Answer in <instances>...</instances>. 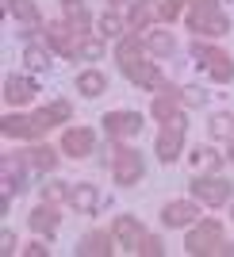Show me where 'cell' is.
<instances>
[{
  "mask_svg": "<svg viewBox=\"0 0 234 257\" xmlns=\"http://www.w3.org/2000/svg\"><path fill=\"white\" fill-rule=\"evenodd\" d=\"M115 62L119 69L135 81L139 88H154V92H165V77H161V69L154 62H146V50H142L139 35H123L115 46Z\"/></svg>",
  "mask_w": 234,
  "mask_h": 257,
  "instance_id": "1",
  "label": "cell"
},
{
  "mask_svg": "<svg viewBox=\"0 0 234 257\" xmlns=\"http://www.w3.org/2000/svg\"><path fill=\"white\" fill-rule=\"evenodd\" d=\"M188 27L196 35H230V16L219 8V0H192V12H188Z\"/></svg>",
  "mask_w": 234,
  "mask_h": 257,
  "instance_id": "2",
  "label": "cell"
},
{
  "mask_svg": "<svg viewBox=\"0 0 234 257\" xmlns=\"http://www.w3.org/2000/svg\"><path fill=\"white\" fill-rule=\"evenodd\" d=\"M219 246H223V223H215V219H203V223L188 234V242H184V249H188L192 257L219 253Z\"/></svg>",
  "mask_w": 234,
  "mask_h": 257,
  "instance_id": "3",
  "label": "cell"
},
{
  "mask_svg": "<svg viewBox=\"0 0 234 257\" xmlns=\"http://www.w3.org/2000/svg\"><path fill=\"white\" fill-rule=\"evenodd\" d=\"M181 146H184V115L177 111L173 119H165V127L158 135V158L165 165H173V161L181 158Z\"/></svg>",
  "mask_w": 234,
  "mask_h": 257,
  "instance_id": "4",
  "label": "cell"
},
{
  "mask_svg": "<svg viewBox=\"0 0 234 257\" xmlns=\"http://www.w3.org/2000/svg\"><path fill=\"white\" fill-rule=\"evenodd\" d=\"M192 54H196V62L207 65V73H211L219 85H226V81L234 77V62L226 58L223 50H215V46H207V43H200V39H196V43H192Z\"/></svg>",
  "mask_w": 234,
  "mask_h": 257,
  "instance_id": "5",
  "label": "cell"
},
{
  "mask_svg": "<svg viewBox=\"0 0 234 257\" xmlns=\"http://www.w3.org/2000/svg\"><path fill=\"white\" fill-rule=\"evenodd\" d=\"M192 196L200 200V204L207 207H219L230 200V181H223V177H203V173H196V181H192Z\"/></svg>",
  "mask_w": 234,
  "mask_h": 257,
  "instance_id": "6",
  "label": "cell"
},
{
  "mask_svg": "<svg viewBox=\"0 0 234 257\" xmlns=\"http://www.w3.org/2000/svg\"><path fill=\"white\" fill-rule=\"evenodd\" d=\"M111 177H115V184H123V188L139 184V177H142V158H139V150L119 146V150H115V165H111Z\"/></svg>",
  "mask_w": 234,
  "mask_h": 257,
  "instance_id": "7",
  "label": "cell"
},
{
  "mask_svg": "<svg viewBox=\"0 0 234 257\" xmlns=\"http://www.w3.org/2000/svg\"><path fill=\"white\" fill-rule=\"evenodd\" d=\"M46 43H50L58 54H69V58H73L77 43H81V35L69 27V20H54V23H46Z\"/></svg>",
  "mask_w": 234,
  "mask_h": 257,
  "instance_id": "8",
  "label": "cell"
},
{
  "mask_svg": "<svg viewBox=\"0 0 234 257\" xmlns=\"http://www.w3.org/2000/svg\"><path fill=\"white\" fill-rule=\"evenodd\" d=\"M107 139H123V135H139L142 131V115L139 111H107L104 115Z\"/></svg>",
  "mask_w": 234,
  "mask_h": 257,
  "instance_id": "9",
  "label": "cell"
},
{
  "mask_svg": "<svg viewBox=\"0 0 234 257\" xmlns=\"http://www.w3.org/2000/svg\"><path fill=\"white\" fill-rule=\"evenodd\" d=\"M200 219V207L192 204V200H173V204H165V211H161V223L169 226H188V223H196Z\"/></svg>",
  "mask_w": 234,
  "mask_h": 257,
  "instance_id": "10",
  "label": "cell"
},
{
  "mask_svg": "<svg viewBox=\"0 0 234 257\" xmlns=\"http://www.w3.org/2000/svg\"><path fill=\"white\" fill-rule=\"evenodd\" d=\"M96 139H92V131L88 127H69L62 135V150L69 154V158H85V154H92Z\"/></svg>",
  "mask_w": 234,
  "mask_h": 257,
  "instance_id": "11",
  "label": "cell"
},
{
  "mask_svg": "<svg viewBox=\"0 0 234 257\" xmlns=\"http://www.w3.org/2000/svg\"><path fill=\"white\" fill-rule=\"evenodd\" d=\"M23 165H27V161L12 158V154L0 158V177H4V192H8V196H20L23 192Z\"/></svg>",
  "mask_w": 234,
  "mask_h": 257,
  "instance_id": "12",
  "label": "cell"
},
{
  "mask_svg": "<svg viewBox=\"0 0 234 257\" xmlns=\"http://www.w3.org/2000/svg\"><path fill=\"white\" fill-rule=\"evenodd\" d=\"M0 131L8 135V139H39L43 131L35 123V115H4L0 119Z\"/></svg>",
  "mask_w": 234,
  "mask_h": 257,
  "instance_id": "13",
  "label": "cell"
},
{
  "mask_svg": "<svg viewBox=\"0 0 234 257\" xmlns=\"http://www.w3.org/2000/svg\"><path fill=\"white\" fill-rule=\"evenodd\" d=\"M111 242H115V234H107V230H92V234L81 238L77 257H107V253H111Z\"/></svg>",
  "mask_w": 234,
  "mask_h": 257,
  "instance_id": "14",
  "label": "cell"
},
{
  "mask_svg": "<svg viewBox=\"0 0 234 257\" xmlns=\"http://www.w3.org/2000/svg\"><path fill=\"white\" fill-rule=\"evenodd\" d=\"M65 200H69L81 215H92L96 207H100V192H96V184H69V196H65Z\"/></svg>",
  "mask_w": 234,
  "mask_h": 257,
  "instance_id": "15",
  "label": "cell"
},
{
  "mask_svg": "<svg viewBox=\"0 0 234 257\" xmlns=\"http://www.w3.org/2000/svg\"><path fill=\"white\" fill-rule=\"evenodd\" d=\"M27 223H31L35 234H46V238H50L54 230H58V223H62V215L54 211V204H46V200H43V204L31 211V219H27Z\"/></svg>",
  "mask_w": 234,
  "mask_h": 257,
  "instance_id": "16",
  "label": "cell"
},
{
  "mask_svg": "<svg viewBox=\"0 0 234 257\" xmlns=\"http://www.w3.org/2000/svg\"><path fill=\"white\" fill-rule=\"evenodd\" d=\"M35 92H39V88H35L27 77H8V81H4V100H8L12 107H20V104H27V100H35Z\"/></svg>",
  "mask_w": 234,
  "mask_h": 257,
  "instance_id": "17",
  "label": "cell"
},
{
  "mask_svg": "<svg viewBox=\"0 0 234 257\" xmlns=\"http://www.w3.org/2000/svg\"><path fill=\"white\" fill-rule=\"evenodd\" d=\"M111 234H115V242H123L127 249H135V242L142 238V223L131 219V215H119L115 223H111Z\"/></svg>",
  "mask_w": 234,
  "mask_h": 257,
  "instance_id": "18",
  "label": "cell"
},
{
  "mask_svg": "<svg viewBox=\"0 0 234 257\" xmlns=\"http://www.w3.org/2000/svg\"><path fill=\"white\" fill-rule=\"evenodd\" d=\"M223 161H226V154L211 150V146H196V150H192V169L196 173H219Z\"/></svg>",
  "mask_w": 234,
  "mask_h": 257,
  "instance_id": "19",
  "label": "cell"
},
{
  "mask_svg": "<svg viewBox=\"0 0 234 257\" xmlns=\"http://www.w3.org/2000/svg\"><path fill=\"white\" fill-rule=\"evenodd\" d=\"M77 92H81V96H100V92H107V77L100 73V69H85V73L77 77Z\"/></svg>",
  "mask_w": 234,
  "mask_h": 257,
  "instance_id": "20",
  "label": "cell"
},
{
  "mask_svg": "<svg viewBox=\"0 0 234 257\" xmlns=\"http://www.w3.org/2000/svg\"><path fill=\"white\" fill-rule=\"evenodd\" d=\"M23 161H27L31 169H39V173H50V169H58V154H54L50 146H31V150L23 154Z\"/></svg>",
  "mask_w": 234,
  "mask_h": 257,
  "instance_id": "21",
  "label": "cell"
},
{
  "mask_svg": "<svg viewBox=\"0 0 234 257\" xmlns=\"http://www.w3.org/2000/svg\"><path fill=\"white\" fill-rule=\"evenodd\" d=\"M154 16H161V8L154 4V0H135V8H131V20H127V23L135 27V31H146Z\"/></svg>",
  "mask_w": 234,
  "mask_h": 257,
  "instance_id": "22",
  "label": "cell"
},
{
  "mask_svg": "<svg viewBox=\"0 0 234 257\" xmlns=\"http://www.w3.org/2000/svg\"><path fill=\"white\" fill-rule=\"evenodd\" d=\"M177 111H181V92H173V88H165V92H161V96L154 100V115H158L161 123H165V119H173Z\"/></svg>",
  "mask_w": 234,
  "mask_h": 257,
  "instance_id": "23",
  "label": "cell"
},
{
  "mask_svg": "<svg viewBox=\"0 0 234 257\" xmlns=\"http://www.w3.org/2000/svg\"><path fill=\"white\" fill-rule=\"evenodd\" d=\"M4 8L23 23H39V4L35 0H4Z\"/></svg>",
  "mask_w": 234,
  "mask_h": 257,
  "instance_id": "24",
  "label": "cell"
},
{
  "mask_svg": "<svg viewBox=\"0 0 234 257\" xmlns=\"http://www.w3.org/2000/svg\"><path fill=\"white\" fill-rule=\"evenodd\" d=\"M146 46H150V54H158V58H169V54L177 50V43H173V35H169V31H150Z\"/></svg>",
  "mask_w": 234,
  "mask_h": 257,
  "instance_id": "25",
  "label": "cell"
},
{
  "mask_svg": "<svg viewBox=\"0 0 234 257\" xmlns=\"http://www.w3.org/2000/svg\"><path fill=\"white\" fill-rule=\"evenodd\" d=\"M65 20H69V27H73L77 35L88 31V12H85V4H81V0H69V4H65Z\"/></svg>",
  "mask_w": 234,
  "mask_h": 257,
  "instance_id": "26",
  "label": "cell"
},
{
  "mask_svg": "<svg viewBox=\"0 0 234 257\" xmlns=\"http://www.w3.org/2000/svg\"><path fill=\"white\" fill-rule=\"evenodd\" d=\"M73 58L77 62H100V58H104V43H100V39H81Z\"/></svg>",
  "mask_w": 234,
  "mask_h": 257,
  "instance_id": "27",
  "label": "cell"
},
{
  "mask_svg": "<svg viewBox=\"0 0 234 257\" xmlns=\"http://www.w3.org/2000/svg\"><path fill=\"white\" fill-rule=\"evenodd\" d=\"M23 62H27V69H46L50 65V50L39 43H27L23 46Z\"/></svg>",
  "mask_w": 234,
  "mask_h": 257,
  "instance_id": "28",
  "label": "cell"
},
{
  "mask_svg": "<svg viewBox=\"0 0 234 257\" xmlns=\"http://www.w3.org/2000/svg\"><path fill=\"white\" fill-rule=\"evenodd\" d=\"M131 253H142V257H161V253H165V246H161V238L142 234L139 242H135V249H131Z\"/></svg>",
  "mask_w": 234,
  "mask_h": 257,
  "instance_id": "29",
  "label": "cell"
},
{
  "mask_svg": "<svg viewBox=\"0 0 234 257\" xmlns=\"http://www.w3.org/2000/svg\"><path fill=\"white\" fill-rule=\"evenodd\" d=\"M65 196H69V184H62V181L43 184V200L46 204H58V200H65Z\"/></svg>",
  "mask_w": 234,
  "mask_h": 257,
  "instance_id": "30",
  "label": "cell"
},
{
  "mask_svg": "<svg viewBox=\"0 0 234 257\" xmlns=\"http://www.w3.org/2000/svg\"><path fill=\"white\" fill-rule=\"evenodd\" d=\"M230 131H234V119L226 115V111L211 119V135H215V139H230Z\"/></svg>",
  "mask_w": 234,
  "mask_h": 257,
  "instance_id": "31",
  "label": "cell"
},
{
  "mask_svg": "<svg viewBox=\"0 0 234 257\" xmlns=\"http://www.w3.org/2000/svg\"><path fill=\"white\" fill-rule=\"evenodd\" d=\"M181 104L184 107H203L207 104V92L203 88H181Z\"/></svg>",
  "mask_w": 234,
  "mask_h": 257,
  "instance_id": "32",
  "label": "cell"
},
{
  "mask_svg": "<svg viewBox=\"0 0 234 257\" xmlns=\"http://www.w3.org/2000/svg\"><path fill=\"white\" fill-rule=\"evenodd\" d=\"M100 31H104V35H123V20H119L115 12H104V20H100Z\"/></svg>",
  "mask_w": 234,
  "mask_h": 257,
  "instance_id": "33",
  "label": "cell"
},
{
  "mask_svg": "<svg viewBox=\"0 0 234 257\" xmlns=\"http://www.w3.org/2000/svg\"><path fill=\"white\" fill-rule=\"evenodd\" d=\"M46 115H50V123H65V119H69V104H65V100H54V104L46 107Z\"/></svg>",
  "mask_w": 234,
  "mask_h": 257,
  "instance_id": "34",
  "label": "cell"
},
{
  "mask_svg": "<svg viewBox=\"0 0 234 257\" xmlns=\"http://www.w3.org/2000/svg\"><path fill=\"white\" fill-rule=\"evenodd\" d=\"M181 4H188V0H165V4H161V20H177V16H181Z\"/></svg>",
  "mask_w": 234,
  "mask_h": 257,
  "instance_id": "35",
  "label": "cell"
},
{
  "mask_svg": "<svg viewBox=\"0 0 234 257\" xmlns=\"http://www.w3.org/2000/svg\"><path fill=\"white\" fill-rule=\"evenodd\" d=\"M16 246H20V242H16V234H12V230H4V234H0V249H4V253H16Z\"/></svg>",
  "mask_w": 234,
  "mask_h": 257,
  "instance_id": "36",
  "label": "cell"
},
{
  "mask_svg": "<svg viewBox=\"0 0 234 257\" xmlns=\"http://www.w3.org/2000/svg\"><path fill=\"white\" fill-rule=\"evenodd\" d=\"M23 253H27V257H46V253H50V246H43V242H35V246H27Z\"/></svg>",
  "mask_w": 234,
  "mask_h": 257,
  "instance_id": "37",
  "label": "cell"
},
{
  "mask_svg": "<svg viewBox=\"0 0 234 257\" xmlns=\"http://www.w3.org/2000/svg\"><path fill=\"white\" fill-rule=\"evenodd\" d=\"M219 253H234V242H223V246H219Z\"/></svg>",
  "mask_w": 234,
  "mask_h": 257,
  "instance_id": "38",
  "label": "cell"
},
{
  "mask_svg": "<svg viewBox=\"0 0 234 257\" xmlns=\"http://www.w3.org/2000/svg\"><path fill=\"white\" fill-rule=\"evenodd\" d=\"M226 158H230V161H234V142H230V150H226Z\"/></svg>",
  "mask_w": 234,
  "mask_h": 257,
  "instance_id": "39",
  "label": "cell"
},
{
  "mask_svg": "<svg viewBox=\"0 0 234 257\" xmlns=\"http://www.w3.org/2000/svg\"><path fill=\"white\" fill-rule=\"evenodd\" d=\"M107 4H123V0H107Z\"/></svg>",
  "mask_w": 234,
  "mask_h": 257,
  "instance_id": "40",
  "label": "cell"
},
{
  "mask_svg": "<svg viewBox=\"0 0 234 257\" xmlns=\"http://www.w3.org/2000/svg\"><path fill=\"white\" fill-rule=\"evenodd\" d=\"M230 215H234V204H230Z\"/></svg>",
  "mask_w": 234,
  "mask_h": 257,
  "instance_id": "41",
  "label": "cell"
},
{
  "mask_svg": "<svg viewBox=\"0 0 234 257\" xmlns=\"http://www.w3.org/2000/svg\"><path fill=\"white\" fill-rule=\"evenodd\" d=\"M65 4H69V0H65Z\"/></svg>",
  "mask_w": 234,
  "mask_h": 257,
  "instance_id": "42",
  "label": "cell"
}]
</instances>
